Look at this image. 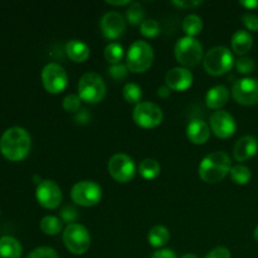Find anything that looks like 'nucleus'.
<instances>
[{
  "label": "nucleus",
  "mask_w": 258,
  "mask_h": 258,
  "mask_svg": "<svg viewBox=\"0 0 258 258\" xmlns=\"http://www.w3.org/2000/svg\"><path fill=\"white\" fill-rule=\"evenodd\" d=\"M170 88L168 87V86H160V87L158 88V96L161 98H168L169 96H170Z\"/></svg>",
  "instance_id": "37998d69"
},
{
  "label": "nucleus",
  "mask_w": 258,
  "mask_h": 258,
  "mask_svg": "<svg viewBox=\"0 0 258 258\" xmlns=\"http://www.w3.org/2000/svg\"><path fill=\"white\" fill-rule=\"evenodd\" d=\"M232 97L243 106H254L258 103V80L246 77L236 81L232 86Z\"/></svg>",
  "instance_id": "f8f14e48"
},
{
  "label": "nucleus",
  "mask_w": 258,
  "mask_h": 258,
  "mask_svg": "<svg viewBox=\"0 0 258 258\" xmlns=\"http://www.w3.org/2000/svg\"><path fill=\"white\" fill-rule=\"evenodd\" d=\"M171 4L174 5V7L179 8V9H193V8L198 7V5L202 4V2H194V0H174V2H171Z\"/></svg>",
  "instance_id": "58836bf2"
},
{
  "label": "nucleus",
  "mask_w": 258,
  "mask_h": 258,
  "mask_svg": "<svg viewBox=\"0 0 258 258\" xmlns=\"http://www.w3.org/2000/svg\"><path fill=\"white\" fill-rule=\"evenodd\" d=\"M229 174H231L232 181L236 183L237 185H246L252 179L251 169L246 165H242V164L232 166Z\"/></svg>",
  "instance_id": "bb28decb"
},
{
  "label": "nucleus",
  "mask_w": 258,
  "mask_h": 258,
  "mask_svg": "<svg viewBox=\"0 0 258 258\" xmlns=\"http://www.w3.org/2000/svg\"><path fill=\"white\" fill-rule=\"evenodd\" d=\"M23 247L17 238L12 236H3L0 238V258H20Z\"/></svg>",
  "instance_id": "4be33fe9"
},
{
  "label": "nucleus",
  "mask_w": 258,
  "mask_h": 258,
  "mask_svg": "<svg viewBox=\"0 0 258 258\" xmlns=\"http://www.w3.org/2000/svg\"><path fill=\"white\" fill-rule=\"evenodd\" d=\"M107 169L110 175L118 183H128L135 178V161L126 154H115L108 160Z\"/></svg>",
  "instance_id": "9d476101"
},
{
  "label": "nucleus",
  "mask_w": 258,
  "mask_h": 258,
  "mask_svg": "<svg viewBox=\"0 0 258 258\" xmlns=\"http://www.w3.org/2000/svg\"><path fill=\"white\" fill-rule=\"evenodd\" d=\"M151 258H178L173 249H159L154 252Z\"/></svg>",
  "instance_id": "a19ab883"
},
{
  "label": "nucleus",
  "mask_w": 258,
  "mask_h": 258,
  "mask_svg": "<svg viewBox=\"0 0 258 258\" xmlns=\"http://www.w3.org/2000/svg\"><path fill=\"white\" fill-rule=\"evenodd\" d=\"M170 239V232L164 226H155L149 231L148 242L154 248H163Z\"/></svg>",
  "instance_id": "5701e85b"
},
{
  "label": "nucleus",
  "mask_w": 258,
  "mask_h": 258,
  "mask_svg": "<svg viewBox=\"0 0 258 258\" xmlns=\"http://www.w3.org/2000/svg\"><path fill=\"white\" fill-rule=\"evenodd\" d=\"M175 58L184 68H193L203 60V45L197 38L183 37L175 44Z\"/></svg>",
  "instance_id": "423d86ee"
},
{
  "label": "nucleus",
  "mask_w": 258,
  "mask_h": 258,
  "mask_svg": "<svg viewBox=\"0 0 258 258\" xmlns=\"http://www.w3.org/2000/svg\"><path fill=\"white\" fill-rule=\"evenodd\" d=\"M42 83L47 92L58 95L67 87L68 75L58 63H48L42 71Z\"/></svg>",
  "instance_id": "1a4fd4ad"
},
{
  "label": "nucleus",
  "mask_w": 258,
  "mask_h": 258,
  "mask_svg": "<svg viewBox=\"0 0 258 258\" xmlns=\"http://www.w3.org/2000/svg\"><path fill=\"white\" fill-rule=\"evenodd\" d=\"M232 49L236 54L243 57L244 54L251 50L252 45H253V38H252L251 33L247 30H237L231 39Z\"/></svg>",
  "instance_id": "412c9836"
},
{
  "label": "nucleus",
  "mask_w": 258,
  "mask_h": 258,
  "mask_svg": "<svg viewBox=\"0 0 258 258\" xmlns=\"http://www.w3.org/2000/svg\"><path fill=\"white\" fill-rule=\"evenodd\" d=\"M254 67V60L249 57H241L236 62V68L239 73L242 75H249V73L253 72Z\"/></svg>",
  "instance_id": "72a5a7b5"
},
{
  "label": "nucleus",
  "mask_w": 258,
  "mask_h": 258,
  "mask_svg": "<svg viewBox=\"0 0 258 258\" xmlns=\"http://www.w3.org/2000/svg\"><path fill=\"white\" fill-rule=\"evenodd\" d=\"M258 153V140L254 136L246 135L239 139L233 149V156L237 161H247Z\"/></svg>",
  "instance_id": "f3484780"
},
{
  "label": "nucleus",
  "mask_w": 258,
  "mask_h": 258,
  "mask_svg": "<svg viewBox=\"0 0 258 258\" xmlns=\"http://www.w3.org/2000/svg\"><path fill=\"white\" fill-rule=\"evenodd\" d=\"M180 258H199V257L194 253H186V254H184V256H181Z\"/></svg>",
  "instance_id": "a18cd8bd"
},
{
  "label": "nucleus",
  "mask_w": 258,
  "mask_h": 258,
  "mask_svg": "<svg viewBox=\"0 0 258 258\" xmlns=\"http://www.w3.org/2000/svg\"><path fill=\"white\" fill-rule=\"evenodd\" d=\"M253 237H254V239H256V242H258V226L256 227V229H254Z\"/></svg>",
  "instance_id": "49530a36"
},
{
  "label": "nucleus",
  "mask_w": 258,
  "mask_h": 258,
  "mask_svg": "<svg viewBox=\"0 0 258 258\" xmlns=\"http://www.w3.org/2000/svg\"><path fill=\"white\" fill-rule=\"evenodd\" d=\"M66 53L71 60L76 63H82L90 57V47L80 39H71L66 43Z\"/></svg>",
  "instance_id": "aec40b11"
},
{
  "label": "nucleus",
  "mask_w": 258,
  "mask_h": 258,
  "mask_svg": "<svg viewBox=\"0 0 258 258\" xmlns=\"http://www.w3.org/2000/svg\"><path fill=\"white\" fill-rule=\"evenodd\" d=\"M122 95L123 98L126 100V102L133 103V105L136 106L141 102V98H143V90H141V87L139 85L130 82L126 83V85L123 86Z\"/></svg>",
  "instance_id": "c85d7f7f"
},
{
  "label": "nucleus",
  "mask_w": 258,
  "mask_h": 258,
  "mask_svg": "<svg viewBox=\"0 0 258 258\" xmlns=\"http://www.w3.org/2000/svg\"><path fill=\"white\" fill-rule=\"evenodd\" d=\"M211 136V127L203 120H191L186 126V138L190 143L196 145H203L209 140Z\"/></svg>",
  "instance_id": "a211bd4d"
},
{
  "label": "nucleus",
  "mask_w": 258,
  "mask_h": 258,
  "mask_svg": "<svg viewBox=\"0 0 258 258\" xmlns=\"http://www.w3.org/2000/svg\"><path fill=\"white\" fill-rule=\"evenodd\" d=\"M106 3L110 5H115V7H123V5H130L133 2H130V0H122V2H112V0H108Z\"/></svg>",
  "instance_id": "c03bdc74"
},
{
  "label": "nucleus",
  "mask_w": 258,
  "mask_h": 258,
  "mask_svg": "<svg viewBox=\"0 0 258 258\" xmlns=\"http://www.w3.org/2000/svg\"><path fill=\"white\" fill-rule=\"evenodd\" d=\"M78 96L90 105L101 102L106 96V83L103 78L95 72L85 73L78 81Z\"/></svg>",
  "instance_id": "39448f33"
},
{
  "label": "nucleus",
  "mask_w": 258,
  "mask_h": 258,
  "mask_svg": "<svg viewBox=\"0 0 258 258\" xmlns=\"http://www.w3.org/2000/svg\"><path fill=\"white\" fill-rule=\"evenodd\" d=\"M160 171L161 166L159 164V161L155 160V159H144L140 163V165H139V173L146 180H153V179H155L160 174Z\"/></svg>",
  "instance_id": "b1692460"
},
{
  "label": "nucleus",
  "mask_w": 258,
  "mask_h": 258,
  "mask_svg": "<svg viewBox=\"0 0 258 258\" xmlns=\"http://www.w3.org/2000/svg\"><path fill=\"white\" fill-rule=\"evenodd\" d=\"M229 96H231V92L226 86L217 85L207 92L206 103L212 110H221L228 102Z\"/></svg>",
  "instance_id": "6ab92c4d"
},
{
  "label": "nucleus",
  "mask_w": 258,
  "mask_h": 258,
  "mask_svg": "<svg viewBox=\"0 0 258 258\" xmlns=\"http://www.w3.org/2000/svg\"><path fill=\"white\" fill-rule=\"evenodd\" d=\"M100 28L106 39L113 40L123 34L126 29V23L118 12H108L101 18Z\"/></svg>",
  "instance_id": "2eb2a0df"
},
{
  "label": "nucleus",
  "mask_w": 258,
  "mask_h": 258,
  "mask_svg": "<svg viewBox=\"0 0 258 258\" xmlns=\"http://www.w3.org/2000/svg\"><path fill=\"white\" fill-rule=\"evenodd\" d=\"M242 23L244 24V27L247 28L251 32H258V17L251 13H246V14L242 15Z\"/></svg>",
  "instance_id": "c9c22d12"
},
{
  "label": "nucleus",
  "mask_w": 258,
  "mask_h": 258,
  "mask_svg": "<svg viewBox=\"0 0 258 258\" xmlns=\"http://www.w3.org/2000/svg\"><path fill=\"white\" fill-rule=\"evenodd\" d=\"M81 102H82V100L80 98V96L70 93V95H67L63 98L62 105L64 111H67V112L77 113L81 110Z\"/></svg>",
  "instance_id": "2f4dec72"
},
{
  "label": "nucleus",
  "mask_w": 258,
  "mask_h": 258,
  "mask_svg": "<svg viewBox=\"0 0 258 258\" xmlns=\"http://www.w3.org/2000/svg\"><path fill=\"white\" fill-rule=\"evenodd\" d=\"M211 130L219 139H229L236 134L237 122L233 116L227 111H216L209 120Z\"/></svg>",
  "instance_id": "4468645a"
},
{
  "label": "nucleus",
  "mask_w": 258,
  "mask_h": 258,
  "mask_svg": "<svg viewBox=\"0 0 258 258\" xmlns=\"http://www.w3.org/2000/svg\"><path fill=\"white\" fill-rule=\"evenodd\" d=\"M234 55L231 50L223 45L213 47L207 52L203 58V67L207 73L212 76H221L229 72L233 68Z\"/></svg>",
  "instance_id": "20e7f679"
},
{
  "label": "nucleus",
  "mask_w": 258,
  "mask_h": 258,
  "mask_svg": "<svg viewBox=\"0 0 258 258\" xmlns=\"http://www.w3.org/2000/svg\"><path fill=\"white\" fill-rule=\"evenodd\" d=\"M32 139L25 128L14 126L4 131L0 138V153L9 161H22L29 154Z\"/></svg>",
  "instance_id": "f257e3e1"
},
{
  "label": "nucleus",
  "mask_w": 258,
  "mask_h": 258,
  "mask_svg": "<svg viewBox=\"0 0 258 258\" xmlns=\"http://www.w3.org/2000/svg\"><path fill=\"white\" fill-rule=\"evenodd\" d=\"M126 18L131 24H141L145 20V9L140 3H131L128 5L127 12H126Z\"/></svg>",
  "instance_id": "c756f323"
},
{
  "label": "nucleus",
  "mask_w": 258,
  "mask_h": 258,
  "mask_svg": "<svg viewBox=\"0 0 258 258\" xmlns=\"http://www.w3.org/2000/svg\"><path fill=\"white\" fill-rule=\"evenodd\" d=\"M63 233L66 248L76 256L85 254L91 247V236L88 229L80 223L67 224Z\"/></svg>",
  "instance_id": "0eeeda50"
},
{
  "label": "nucleus",
  "mask_w": 258,
  "mask_h": 258,
  "mask_svg": "<svg viewBox=\"0 0 258 258\" xmlns=\"http://www.w3.org/2000/svg\"><path fill=\"white\" fill-rule=\"evenodd\" d=\"M204 258H232L231 251H229L227 247H216L214 249H212L211 252L207 253V256Z\"/></svg>",
  "instance_id": "4c0bfd02"
},
{
  "label": "nucleus",
  "mask_w": 258,
  "mask_h": 258,
  "mask_svg": "<svg viewBox=\"0 0 258 258\" xmlns=\"http://www.w3.org/2000/svg\"><path fill=\"white\" fill-rule=\"evenodd\" d=\"M71 198L77 206L93 207L102 198V189L96 181L82 180L76 183L71 190Z\"/></svg>",
  "instance_id": "6e6552de"
},
{
  "label": "nucleus",
  "mask_w": 258,
  "mask_h": 258,
  "mask_svg": "<svg viewBox=\"0 0 258 258\" xmlns=\"http://www.w3.org/2000/svg\"><path fill=\"white\" fill-rule=\"evenodd\" d=\"M193 73L188 68L175 67L168 71L165 76V83L171 91H186L193 85Z\"/></svg>",
  "instance_id": "dca6fc26"
},
{
  "label": "nucleus",
  "mask_w": 258,
  "mask_h": 258,
  "mask_svg": "<svg viewBox=\"0 0 258 258\" xmlns=\"http://www.w3.org/2000/svg\"><path fill=\"white\" fill-rule=\"evenodd\" d=\"M27 258H59L55 249L50 248V247H38V248L33 249Z\"/></svg>",
  "instance_id": "f704fd0d"
},
{
  "label": "nucleus",
  "mask_w": 258,
  "mask_h": 258,
  "mask_svg": "<svg viewBox=\"0 0 258 258\" xmlns=\"http://www.w3.org/2000/svg\"><path fill=\"white\" fill-rule=\"evenodd\" d=\"M181 27H183V30L186 34V37L194 38L203 30V20H202V18L199 15L189 14L183 20Z\"/></svg>",
  "instance_id": "a878e982"
},
{
  "label": "nucleus",
  "mask_w": 258,
  "mask_h": 258,
  "mask_svg": "<svg viewBox=\"0 0 258 258\" xmlns=\"http://www.w3.org/2000/svg\"><path fill=\"white\" fill-rule=\"evenodd\" d=\"M76 218H77V211L73 207H64L62 209V212H60V219H62V222L71 224L76 221Z\"/></svg>",
  "instance_id": "e433bc0d"
},
{
  "label": "nucleus",
  "mask_w": 258,
  "mask_h": 258,
  "mask_svg": "<svg viewBox=\"0 0 258 258\" xmlns=\"http://www.w3.org/2000/svg\"><path fill=\"white\" fill-rule=\"evenodd\" d=\"M154 62V49L145 40H135L128 47L126 66L133 73L146 72Z\"/></svg>",
  "instance_id": "7ed1b4c3"
},
{
  "label": "nucleus",
  "mask_w": 258,
  "mask_h": 258,
  "mask_svg": "<svg viewBox=\"0 0 258 258\" xmlns=\"http://www.w3.org/2000/svg\"><path fill=\"white\" fill-rule=\"evenodd\" d=\"M133 118L143 128L158 127L163 122V110L153 102H140L133 111Z\"/></svg>",
  "instance_id": "9b49d317"
},
{
  "label": "nucleus",
  "mask_w": 258,
  "mask_h": 258,
  "mask_svg": "<svg viewBox=\"0 0 258 258\" xmlns=\"http://www.w3.org/2000/svg\"><path fill=\"white\" fill-rule=\"evenodd\" d=\"M35 198L39 206L45 209H55L62 203L63 194L59 185L55 181L45 179L37 185Z\"/></svg>",
  "instance_id": "ddd939ff"
},
{
  "label": "nucleus",
  "mask_w": 258,
  "mask_h": 258,
  "mask_svg": "<svg viewBox=\"0 0 258 258\" xmlns=\"http://www.w3.org/2000/svg\"><path fill=\"white\" fill-rule=\"evenodd\" d=\"M140 33L146 38H154L160 33V24L155 19H146L140 24Z\"/></svg>",
  "instance_id": "7c9ffc66"
},
{
  "label": "nucleus",
  "mask_w": 258,
  "mask_h": 258,
  "mask_svg": "<svg viewBox=\"0 0 258 258\" xmlns=\"http://www.w3.org/2000/svg\"><path fill=\"white\" fill-rule=\"evenodd\" d=\"M108 75L115 81H123L128 75V68L126 64L118 63V64H111L108 67Z\"/></svg>",
  "instance_id": "473e14b6"
},
{
  "label": "nucleus",
  "mask_w": 258,
  "mask_h": 258,
  "mask_svg": "<svg viewBox=\"0 0 258 258\" xmlns=\"http://www.w3.org/2000/svg\"><path fill=\"white\" fill-rule=\"evenodd\" d=\"M123 47L117 42H111L106 45L105 50H103V55L105 59L107 60L110 64H118L121 63L123 58Z\"/></svg>",
  "instance_id": "cd10ccee"
},
{
  "label": "nucleus",
  "mask_w": 258,
  "mask_h": 258,
  "mask_svg": "<svg viewBox=\"0 0 258 258\" xmlns=\"http://www.w3.org/2000/svg\"><path fill=\"white\" fill-rule=\"evenodd\" d=\"M232 169V161L228 154L223 151H213L204 156L199 164V176L203 181L216 184L223 180Z\"/></svg>",
  "instance_id": "f03ea898"
},
{
  "label": "nucleus",
  "mask_w": 258,
  "mask_h": 258,
  "mask_svg": "<svg viewBox=\"0 0 258 258\" xmlns=\"http://www.w3.org/2000/svg\"><path fill=\"white\" fill-rule=\"evenodd\" d=\"M239 4L246 8V9L253 10L258 8V0H242V2H239Z\"/></svg>",
  "instance_id": "79ce46f5"
},
{
  "label": "nucleus",
  "mask_w": 258,
  "mask_h": 258,
  "mask_svg": "<svg viewBox=\"0 0 258 258\" xmlns=\"http://www.w3.org/2000/svg\"><path fill=\"white\" fill-rule=\"evenodd\" d=\"M75 118L78 123H81V125H86V123L91 120V115L88 113L87 110H85V108H81V110L76 113Z\"/></svg>",
  "instance_id": "ea45409f"
},
{
  "label": "nucleus",
  "mask_w": 258,
  "mask_h": 258,
  "mask_svg": "<svg viewBox=\"0 0 258 258\" xmlns=\"http://www.w3.org/2000/svg\"><path fill=\"white\" fill-rule=\"evenodd\" d=\"M40 231L47 236H57L60 232L64 231L63 229V222L58 217L54 216H45L44 218L40 221Z\"/></svg>",
  "instance_id": "393cba45"
}]
</instances>
